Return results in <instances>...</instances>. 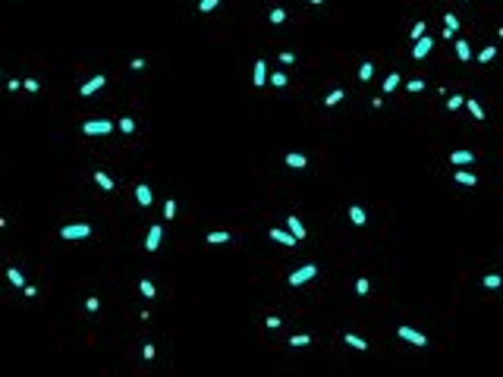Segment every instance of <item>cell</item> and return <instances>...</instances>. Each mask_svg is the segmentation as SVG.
I'll return each mask as SVG.
<instances>
[{
  "mask_svg": "<svg viewBox=\"0 0 503 377\" xmlns=\"http://www.w3.org/2000/svg\"><path fill=\"white\" fill-rule=\"evenodd\" d=\"M314 277H318V264H302L299 270L289 273V286H302V283H309Z\"/></svg>",
  "mask_w": 503,
  "mask_h": 377,
  "instance_id": "cell-1",
  "label": "cell"
},
{
  "mask_svg": "<svg viewBox=\"0 0 503 377\" xmlns=\"http://www.w3.org/2000/svg\"><path fill=\"white\" fill-rule=\"evenodd\" d=\"M88 236H91L88 224H70L60 229V239H70V242H79V239H88Z\"/></svg>",
  "mask_w": 503,
  "mask_h": 377,
  "instance_id": "cell-2",
  "label": "cell"
},
{
  "mask_svg": "<svg viewBox=\"0 0 503 377\" xmlns=\"http://www.w3.org/2000/svg\"><path fill=\"white\" fill-rule=\"evenodd\" d=\"M82 132L85 135H110L114 132V123L110 119H88V123H82Z\"/></svg>",
  "mask_w": 503,
  "mask_h": 377,
  "instance_id": "cell-3",
  "label": "cell"
},
{
  "mask_svg": "<svg viewBox=\"0 0 503 377\" xmlns=\"http://www.w3.org/2000/svg\"><path fill=\"white\" fill-rule=\"evenodd\" d=\"M396 337L399 339H406V342H412V346H428V337H425V333H419V330H412V327H406V324H403V327H396Z\"/></svg>",
  "mask_w": 503,
  "mask_h": 377,
  "instance_id": "cell-4",
  "label": "cell"
},
{
  "mask_svg": "<svg viewBox=\"0 0 503 377\" xmlns=\"http://www.w3.org/2000/svg\"><path fill=\"white\" fill-rule=\"evenodd\" d=\"M104 85H107V75H104V73H98V75H91V79L82 85L79 94H82V98H91V94H98L101 88H104Z\"/></svg>",
  "mask_w": 503,
  "mask_h": 377,
  "instance_id": "cell-5",
  "label": "cell"
},
{
  "mask_svg": "<svg viewBox=\"0 0 503 377\" xmlns=\"http://www.w3.org/2000/svg\"><path fill=\"white\" fill-rule=\"evenodd\" d=\"M160 239H164V226H160V224H155V226L148 229V236H145V252H157Z\"/></svg>",
  "mask_w": 503,
  "mask_h": 377,
  "instance_id": "cell-6",
  "label": "cell"
},
{
  "mask_svg": "<svg viewBox=\"0 0 503 377\" xmlns=\"http://www.w3.org/2000/svg\"><path fill=\"white\" fill-rule=\"evenodd\" d=\"M252 82H255V88H264V85H268V63H264V60H255Z\"/></svg>",
  "mask_w": 503,
  "mask_h": 377,
  "instance_id": "cell-7",
  "label": "cell"
},
{
  "mask_svg": "<svg viewBox=\"0 0 503 377\" xmlns=\"http://www.w3.org/2000/svg\"><path fill=\"white\" fill-rule=\"evenodd\" d=\"M431 47H434V38H419V41H415V47H412V60H425V57H428L431 54Z\"/></svg>",
  "mask_w": 503,
  "mask_h": 377,
  "instance_id": "cell-8",
  "label": "cell"
},
{
  "mask_svg": "<svg viewBox=\"0 0 503 377\" xmlns=\"http://www.w3.org/2000/svg\"><path fill=\"white\" fill-rule=\"evenodd\" d=\"M268 236L274 239V242H280V245H289V248H293L296 242H299V239H296L293 233H289V229H268Z\"/></svg>",
  "mask_w": 503,
  "mask_h": 377,
  "instance_id": "cell-9",
  "label": "cell"
},
{
  "mask_svg": "<svg viewBox=\"0 0 503 377\" xmlns=\"http://www.w3.org/2000/svg\"><path fill=\"white\" fill-rule=\"evenodd\" d=\"M151 198H155V195H151V186H145V183H139V186H135V201H139L142 208H148V204H151Z\"/></svg>",
  "mask_w": 503,
  "mask_h": 377,
  "instance_id": "cell-10",
  "label": "cell"
},
{
  "mask_svg": "<svg viewBox=\"0 0 503 377\" xmlns=\"http://www.w3.org/2000/svg\"><path fill=\"white\" fill-rule=\"evenodd\" d=\"M286 226H289V233H293L296 239H305V224L296 217V214H289V217H286Z\"/></svg>",
  "mask_w": 503,
  "mask_h": 377,
  "instance_id": "cell-11",
  "label": "cell"
},
{
  "mask_svg": "<svg viewBox=\"0 0 503 377\" xmlns=\"http://www.w3.org/2000/svg\"><path fill=\"white\" fill-rule=\"evenodd\" d=\"M230 239H233V236H230L227 229H214V233H208V236H204V242H208V245H227Z\"/></svg>",
  "mask_w": 503,
  "mask_h": 377,
  "instance_id": "cell-12",
  "label": "cell"
},
{
  "mask_svg": "<svg viewBox=\"0 0 503 377\" xmlns=\"http://www.w3.org/2000/svg\"><path fill=\"white\" fill-rule=\"evenodd\" d=\"M349 220H352L355 226H365V224H368V214H365L362 204H352V208H349Z\"/></svg>",
  "mask_w": 503,
  "mask_h": 377,
  "instance_id": "cell-13",
  "label": "cell"
},
{
  "mask_svg": "<svg viewBox=\"0 0 503 377\" xmlns=\"http://www.w3.org/2000/svg\"><path fill=\"white\" fill-rule=\"evenodd\" d=\"M453 179H456L459 186H468V188H472V186H478V176H475V173H468V170H463V167L456 170V176H453Z\"/></svg>",
  "mask_w": 503,
  "mask_h": 377,
  "instance_id": "cell-14",
  "label": "cell"
},
{
  "mask_svg": "<svg viewBox=\"0 0 503 377\" xmlns=\"http://www.w3.org/2000/svg\"><path fill=\"white\" fill-rule=\"evenodd\" d=\"M472 160H475L472 151H453L450 154V164H456V167H465V164H472Z\"/></svg>",
  "mask_w": 503,
  "mask_h": 377,
  "instance_id": "cell-15",
  "label": "cell"
},
{
  "mask_svg": "<svg viewBox=\"0 0 503 377\" xmlns=\"http://www.w3.org/2000/svg\"><path fill=\"white\" fill-rule=\"evenodd\" d=\"M343 342H346V346H352V349H359V352H365V349H368V339L355 337V333H343Z\"/></svg>",
  "mask_w": 503,
  "mask_h": 377,
  "instance_id": "cell-16",
  "label": "cell"
},
{
  "mask_svg": "<svg viewBox=\"0 0 503 377\" xmlns=\"http://www.w3.org/2000/svg\"><path fill=\"white\" fill-rule=\"evenodd\" d=\"M456 57L463 60V63H468V60H472V47H468L465 38H456Z\"/></svg>",
  "mask_w": 503,
  "mask_h": 377,
  "instance_id": "cell-17",
  "label": "cell"
},
{
  "mask_svg": "<svg viewBox=\"0 0 503 377\" xmlns=\"http://www.w3.org/2000/svg\"><path fill=\"white\" fill-rule=\"evenodd\" d=\"M286 164L293 167V170H305V167H309V160H305V154H296V151H289V154H286Z\"/></svg>",
  "mask_w": 503,
  "mask_h": 377,
  "instance_id": "cell-18",
  "label": "cell"
},
{
  "mask_svg": "<svg viewBox=\"0 0 503 377\" xmlns=\"http://www.w3.org/2000/svg\"><path fill=\"white\" fill-rule=\"evenodd\" d=\"M95 183H98L101 188H104V192H114V188H116V183L104 173V170H98V173H95Z\"/></svg>",
  "mask_w": 503,
  "mask_h": 377,
  "instance_id": "cell-19",
  "label": "cell"
},
{
  "mask_svg": "<svg viewBox=\"0 0 503 377\" xmlns=\"http://www.w3.org/2000/svg\"><path fill=\"white\" fill-rule=\"evenodd\" d=\"M6 280H10L16 289H22V286H25V277H22V270H19V267H10V270H6Z\"/></svg>",
  "mask_w": 503,
  "mask_h": 377,
  "instance_id": "cell-20",
  "label": "cell"
},
{
  "mask_svg": "<svg viewBox=\"0 0 503 377\" xmlns=\"http://www.w3.org/2000/svg\"><path fill=\"white\" fill-rule=\"evenodd\" d=\"M399 82H403V79H399V73H390L387 79H384V94L396 91V88H399Z\"/></svg>",
  "mask_w": 503,
  "mask_h": 377,
  "instance_id": "cell-21",
  "label": "cell"
},
{
  "mask_svg": "<svg viewBox=\"0 0 503 377\" xmlns=\"http://www.w3.org/2000/svg\"><path fill=\"white\" fill-rule=\"evenodd\" d=\"M465 107H468V113H472V119H484V110H481V104L475 98H465Z\"/></svg>",
  "mask_w": 503,
  "mask_h": 377,
  "instance_id": "cell-22",
  "label": "cell"
},
{
  "mask_svg": "<svg viewBox=\"0 0 503 377\" xmlns=\"http://www.w3.org/2000/svg\"><path fill=\"white\" fill-rule=\"evenodd\" d=\"M481 286H484V289H500V286H503V277H500V273H488V277L481 280Z\"/></svg>",
  "mask_w": 503,
  "mask_h": 377,
  "instance_id": "cell-23",
  "label": "cell"
},
{
  "mask_svg": "<svg viewBox=\"0 0 503 377\" xmlns=\"http://www.w3.org/2000/svg\"><path fill=\"white\" fill-rule=\"evenodd\" d=\"M343 98H346V91H343V88H334V91L327 94V98H324V104H327V107H334V104H340Z\"/></svg>",
  "mask_w": 503,
  "mask_h": 377,
  "instance_id": "cell-24",
  "label": "cell"
},
{
  "mask_svg": "<svg viewBox=\"0 0 503 377\" xmlns=\"http://www.w3.org/2000/svg\"><path fill=\"white\" fill-rule=\"evenodd\" d=\"M139 289H142L145 299H155L157 296V289H155V283H151V280H139Z\"/></svg>",
  "mask_w": 503,
  "mask_h": 377,
  "instance_id": "cell-25",
  "label": "cell"
},
{
  "mask_svg": "<svg viewBox=\"0 0 503 377\" xmlns=\"http://www.w3.org/2000/svg\"><path fill=\"white\" fill-rule=\"evenodd\" d=\"M268 19H271V25H280V22H286V10H280V6H274V10L268 13Z\"/></svg>",
  "mask_w": 503,
  "mask_h": 377,
  "instance_id": "cell-26",
  "label": "cell"
},
{
  "mask_svg": "<svg viewBox=\"0 0 503 377\" xmlns=\"http://www.w3.org/2000/svg\"><path fill=\"white\" fill-rule=\"evenodd\" d=\"M116 126H120V132H123V135H132V132H135V119H132V116H123Z\"/></svg>",
  "mask_w": 503,
  "mask_h": 377,
  "instance_id": "cell-27",
  "label": "cell"
},
{
  "mask_svg": "<svg viewBox=\"0 0 503 377\" xmlns=\"http://www.w3.org/2000/svg\"><path fill=\"white\" fill-rule=\"evenodd\" d=\"M459 107H465V98H463V94H450V98H447V110H459Z\"/></svg>",
  "mask_w": 503,
  "mask_h": 377,
  "instance_id": "cell-28",
  "label": "cell"
},
{
  "mask_svg": "<svg viewBox=\"0 0 503 377\" xmlns=\"http://www.w3.org/2000/svg\"><path fill=\"white\" fill-rule=\"evenodd\" d=\"M494 57H497V47H494V44H488V47H484L481 54H478V63H491Z\"/></svg>",
  "mask_w": 503,
  "mask_h": 377,
  "instance_id": "cell-29",
  "label": "cell"
},
{
  "mask_svg": "<svg viewBox=\"0 0 503 377\" xmlns=\"http://www.w3.org/2000/svg\"><path fill=\"white\" fill-rule=\"evenodd\" d=\"M309 342H311L309 333H293V337H289V346H309Z\"/></svg>",
  "mask_w": 503,
  "mask_h": 377,
  "instance_id": "cell-30",
  "label": "cell"
},
{
  "mask_svg": "<svg viewBox=\"0 0 503 377\" xmlns=\"http://www.w3.org/2000/svg\"><path fill=\"white\" fill-rule=\"evenodd\" d=\"M371 75H374V63H362V66H359V79H362V82H368Z\"/></svg>",
  "mask_w": 503,
  "mask_h": 377,
  "instance_id": "cell-31",
  "label": "cell"
},
{
  "mask_svg": "<svg viewBox=\"0 0 503 377\" xmlns=\"http://www.w3.org/2000/svg\"><path fill=\"white\" fill-rule=\"evenodd\" d=\"M425 29H428V25H425V22L419 19V22H415V25H412V32H409V38H412V41H419V38L425 35Z\"/></svg>",
  "mask_w": 503,
  "mask_h": 377,
  "instance_id": "cell-32",
  "label": "cell"
},
{
  "mask_svg": "<svg viewBox=\"0 0 503 377\" xmlns=\"http://www.w3.org/2000/svg\"><path fill=\"white\" fill-rule=\"evenodd\" d=\"M355 293H359V296H368V293H371V283L365 280V277H359V280H355Z\"/></svg>",
  "mask_w": 503,
  "mask_h": 377,
  "instance_id": "cell-33",
  "label": "cell"
},
{
  "mask_svg": "<svg viewBox=\"0 0 503 377\" xmlns=\"http://www.w3.org/2000/svg\"><path fill=\"white\" fill-rule=\"evenodd\" d=\"M406 91L419 94V91H425V82H422V79H409V82H406Z\"/></svg>",
  "mask_w": 503,
  "mask_h": 377,
  "instance_id": "cell-34",
  "label": "cell"
},
{
  "mask_svg": "<svg viewBox=\"0 0 503 377\" xmlns=\"http://www.w3.org/2000/svg\"><path fill=\"white\" fill-rule=\"evenodd\" d=\"M164 217H167V220H173V217H176V201H173V198H167V201H164Z\"/></svg>",
  "mask_w": 503,
  "mask_h": 377,
  "instance_id": "cell-35",
  "label": "cell"
},
{
  "mask_svg": "<svg viewBox=\"0 0 503 377\" xmlns=\"http://www.w3.org/2000/svg\"><path fill=\"white\" fill-rule=\"evenodd\" d=\"M217 3H220V0H198V13H211V10H217Z\"/></svg>",
  "mask_w": 503,
  "mask_h": 377,
  "instance_id": "cell-36",
  "label": "cell"
},
{
  "mask_svg": "<svg viewBox=\"0 0 503 377\" xmlns=\"http://www.w3.org/2000/svg\"><path fill=\"white\" fill-rule=\"evenodd\" d=\"M443 25H447V29H453V32H456V29H459V19H456L453 13H443Z\"/></svg>",
  "mask_w": 503,
  "mask_h": 377,
  "instance_id": "cell-37",
  "label": "cell"
},
{
  "mask_svg": "<svg viewBox=\"0 0 503 377\" xmlns=\"http://www.w3.org/2000/svg\"><path fill=\"white\" fill-rule=\"evenodd\" d=\"M22 88H25V91H32V94H38V91H41V85H38V79H25V82H22Z\"/></svg>",
  "mask_w": 503,
  "mask_h": 377,
  "instance_id": "cell-38",
  "label": "cell"
},
{
  "mask_svg": "<svg viewBox=\"0 0 503 377\" xmlns=\"http://www.w3.org/2000/svg\"><path fill=\"white\" fill-rule=\"evenodd\" d=\"M271 85H274V88H283V85H286V75H283V73H274V75H271Z\"/></svg>",
  "mask_w": 503,
  "mask_h": 377,
  "instance_id": "cell-39",
  "label": "cell"
},
{
  "mask_svg": "<svg viewBox=\"0 0 503 377\" xmlns=\"http://www.w3.org/2000/svg\"><path fill=\"white\" fill-rule=\"evenodd\" d=\"M145 66H148V63H145L142 57H135V60H129V70H132V73H142Z\"/></svg>",
  "mask_w": 503,
  "mask_h": 377,
  "instance_id": "cell-40",
  "label": "cell"
},
{
  "mask_svg": "<svg viewBox=\"0 0 503 377\" xmlns=\"http://www.w3.org/2000/svg\"><path fill=\"white\" fill-rule=\"evenodd\" d=\"M142 355L151 362V358H155V346H151V342H145V346H142Z\"/></svg>",
  "mask_w": 503,
  "mask_h": 377,
  "instance_id": "cell-41",
  "label": "cell"
},
{
  "mask_svg": "<svg viewBox=\"0 0 503 377\" xmlns=\"http://www.w3.org/2000/svg\"><path fill=\"white\" fill-rule=\"evenodd\" d=\"M85 308H88V311H98V308H101V302H98L95 296H91V299H85Z\"/></svg>",
  "mask_w": 503,
  "mask_h": 377,
  "instance_id": "cell-42",
  "label": "cell"
},
{
  "mask_svg": "<svg viewBox=\"0 0 503 377\" xmlns=\"http://www.w3.org/2000/svg\"><path fill=\"white\" fill-rule=\"evenodd\" d=\"M19 88H22L19 79H10V82H6V91H19Z\"/></svg>",
  "mask_w": 503,
  "mask_h": 377,
  "instance_id": "cell-43",
  "label": "cell"
},
{
  "mask_svg": "<svg viewBox=\"0 0 503 377\" xmlns=\"http://www.w3.org/2000/svg\"><path fill=\"white\" fill-rule=\"evenodd\" d=\"M22 293L29 296V299H35V296H38V289H35V286H29V283H25V286H22Z\"/></svg>",
  "mask_w": 503,
  "mask_h": 377,
  "instance_id": "cell-44",
  "label": "cell"
},
{
  "mask_svg": "<svg viewBox=\"0 0 503 377\" xmlns=\"http://www.w3.org/2000/svg\"><path fill=\"white\" fill-rule=\"evenodd\" d=\"M280 63H296V57L289 54V50H283V54H280Z\"/></svg>",
  "mask_w": 503,
  "mask_h": 377,
  "instance_id": "cell-45",
  "label": "cell"
},
{
  "mask_svg": "<svg viewBox=\"0 0 503 377\" xmlns=\"http://www.w3.org/2000/svg\"><path fill=\"white\" fill-rule=\"evenodd\" d=\"M268 327H271V330L280 327V318H277V314H271V318H268Z\"/></svg>",
  "mask_w": 503,
  "mask_h": 377,
  "instance_id": "cell-46",
  "label": "cell"
},
{
  "mask_svg": "<svg viewBox=\"0 0 503 377\" xmlns=\"http://www.w3.org/2000/svg\"><path fill=\"white\" fill-rule=\"evenodd\" d=\"M311 3H324V0H311Z\"/></svg>",
  "mask_w": 503,
  "mask_h": 377,
  "instance_id": "cell-47",
  "label": "cell"
}]
</instances>
